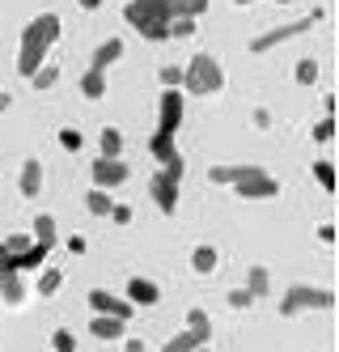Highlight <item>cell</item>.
<instances>
[{"mask_svg": "<svg viewBox=\"0 0 339 352\" xmlns=\"http://www.w3.org/2000/svg\"><path fill=\"white\" fill-rule=\"evenodd\" d=\"M60 13H39L30 26L21 30V47H17V72L25 81L34 77V72L47 64V52L56 47V38H60Z\"/></svg>", "mask_w": 339, "mask_h": 352, "instance_id": "obj_1", "label": "cell"}, {"mask_svg": "<svg viewBox=\"0 0 339 352\" xmlns=\"http://www.w3.org/2000/svg\"><path fill=\"white\" fill-rule=\"evenodd\" d=\"M208 179L217 187H233L242 199H276L280 195V179L267 174L263 166H212Z\"/></svg>", "mask_w": 339, "mask_h": 352, "instance_id": "obj_2", "label": "cell"}, {"mask_svg": "<svg viewBox=\"0 0 339 352\" xmlns=\"http://www.w3.org/2000/svg\"><path fill=\"white\" fill-rule=\"evenodd\" d=\"M170 17H174L170 0H127L123 5V21L132 30H140V38H149V43L170 38Z\"/></svg>", "mask_w": 339, "mask_h": 352, "instance_id": "obj_3", "label": "cell"}, {"mask_svg": "<svg viewBox=\"0 0 339 352\" xmlns=\"http://www.w3.org/2000/svg\"><path fill=\"white\" fill-rule=\"evenodd\" d=\"M182 89L195 94V98H212V94H221V89H225V68H221V60L208 56V52L191 56V64L182 68Z\"/></svg>", "mask_w": 339, "mask_h": 352, "instance_id": "obj_4", "label": "cell"}, {"mask_svg": "<svg viewBox=\"0 0 339 352\" xmlns=\"http://www.w3.org/2000/svg\"><path fill=\"white\" fill-rule=\"evenodd\" d=\"M331 306H335V293L318 289V285H293V289H284V297H280V314L284 318L305 314V310H331Z\"/></svg>", "mask_w": 339, "mask_h": 352, "instance_id": "obj_5", "label": "cell"}, {"mask_svg": "<svg viewBox=\"0 0 339 352\" xmlns=\"http://www.w3.org/2000/svg\"><path fill=\"white\" fill-rule=\"evenodd\" d=\"M208 340H212V318H208V310L191 306V310H187V327H182L178 336H170L162 352H195V348H204Z\"/></svg>", "mask_w": 339, "mask_h": 352, "instance_id": "obj_6", "label": "cell"}, {"mask_svg": "<svg viewBox=\"0 0 339 352\" xmlns=\"http://www.w3.org/2000/svg\"><path fill=\"white\" fill-rule=\"evenodd\" d=\"M178 183H182V162H170V166H162L157 174H153L149 195H153V204H157V212L174 217V208H178Z\"/></svg>", "mask_w": 339, "mask_h": 352, "instance_id": "obj_7", "label": "cell"}, {"mask_svg": "<svg viewBox=\"0 0 339 352\" xmlns=\"http://www.w3.org/2000/svg\"><path fill=\"white\" fill-rule=\"evenodd\" d=\"M322 17H327V13H322V9H314V13H309V17H301V21H289V26H276V30H267V34H259V38L250 43V52H254V56H263V52H272V47L289 43V38H301L305 30H314Z\"/></svg>", "mask_w": 339, "mask_h": 352, "instance_id": "obj_8", "label": "cell"}, {"mask_svg": "<svg viewBox=\"0 0 339 352\" xmlns=\"http://www.w3.org/2000/svg\"><path fill=\"white\" fill-rule=\"evenodd\" d=\"M182 128V89H162V102H157V132L153 136H170Z\"/></svg>", "mask_w": 339, "mask_h": 352, "instance_id": "obj_9", "label": "cell"}, {"mask_svg": "<svg viewBox=\"0 0 339 352\" xmlns=\"http://www.w3.org/2000/svg\"><path fill=\"white\" fill-rule=\"evenodd\" d=\"M89 174H94V187L111 191V187H123L127 179H132V166H127L123 157H98Z\"/></svg>", "mask_w": 339, "mask_h": 352, "instance_id": "obj_10", "label": "cell"}, {"mask_svg": "<svg viewBox=\"0 0 339 352\" xmlns=\"http://www.w3.org/2000/svg\"><path fill=\"white\" fill-rule=\"evenodd\" d=\"M89 306H94V314H111V318H132V310H136L127 297H115L107 289H89Z\"/></svg>", "mask_w": 339, "mask_h": 352, "instance_id": "obj_11", "label": "cell"}, {"mask_svg": "<svg viewBox=\"0 0 339 352\" xmlns=\"http://www.w3.org/2000/svg\"><path fill=\"white\" fill-rule=\"evenodd\" d=\"M127 301H132V306H157L162 289L153 285L149 276H132V280H127Z\"/></svg>", "mask_w": 339, "mask_h": 352, "instance_id": "obj_12", "label": "cell"}, {"mask_svg": "<svg viewBox=\"0 0 339 352\" xmlns=\"http://www.w3.org/2000/svg\"><path fill=\"white\" fill-rule=\"evenodd\" d=\"M17 187H21L25 199H34V195L43 191V162H39V157H25V162H21V179H17Z\"/></svg>", "mask_w": 339, "mask_h": 352, "instance_id": "obj_13", "label": "cell"}, {"mask_svg": "<svg viewBox=\"0 0 339 352\" xmlns=\"http://www.w3.org/2000/svg\"><path fill=\"white\" fill-rule=\"evenodd\" d=\"M89 336H98V340H123L127 336V318H111V314H94V322H89Z\"/></svg>", "mask_w": 339, "mask_h": 352, "instance_id": "obj_14", "label": "cell"}, {"mask_svg": "<svg viewBox=\"0 0 339 352\" xmlns=\"http://www.w3.org/2000/svg\"><path fill=\"white\" fill-rule=\"evenodd\" d=\"M47 255H51V246H43V242H30L21 250V255L13 259V272H39L43 263H47Z\"/></svg>", "mask_w": 339, "mask_h": 352, "instance_id": "obj_15", "label": "cell"}, {"mask_svg": "<svg viewBox=\"0 0 339 352\" xmlns=\"http://www.w3.org/2000/svg\"><path fill=\"white\" fill-rule=\"evenodd\" d=\"M123 56V38H107V43H98V52H94V60H89V68H98V72H107L115 60Z\"/></svg>", "mask_w": 339, "mask_h": 352, "instance_id": "obj_16", "label": "cell"}, {"mask_svg": "<svg viewBox=\"0 0 339 352\" xmlns=\"http://www.w3.org/2000/svg\"><path fill=\"white\" fill-rule=\"evenodd\" d=\"M217 263H221V255H217V246H208V242H199V246L191 250V267H195L199 276H212V272H217Z\"/></svg>", "mask_w": 339, "mask_h": 352, "instance_id": "obj_17", "label": "cell"}, {"mask_svg": "<svg viewBox=\"0 0 339 352\" xmlns=\"http://www.w3.org/2000/svg\"><path fill=\"white\" fill-rule=\"evenodd\" d=\"M0 297H5L9 306H21V297H25L21 272H0Z\"/></svg>", "mask_w": 339, "mask_h": 352, "instance_id": "obj_18", "label": "cell"}, {"mask_svg": "<svg viewBox=\"0 0 339 352\" xmlns=\"http://www.w3.org/2000/svg\"><path fill=\"white\" fill-rule=\"evenodd\" d=\"M81 94L89 98V102H98V98H107V72L85 68V77H81Z\"/></svg>", "mask_w": 339, "mask_h": 352, "instance_id": "obj_19", "label": "cell"}, {"mask_svg": "<svg viewBox=\"0 0 339 352\" xmlns=\"http://www.w3.org/2000/svg\"><path fill=\"white\" fill-rule=\"evenodd\" d=\"M149 153L157 157V166L182 162V153H178V148H174V140H170V136H153V140H149Z\"/></svg>", "mask_w": 339, "mask_h": 352, "instance_id": "obj_20", "label": "cell"}, {"mask_svg": "<svg viewBox=\"0 0 339 352\" xmlns=\"http://www.w3.org/2000/svg\"><path fill=\"white\" fill-rule=\"evenodd\" d=\"M246 293H250V297H267V293H272V272H267V267H250Z\"/></svg>", "mask_w": 339, "mask_h": 352, "instance_id": "obj_21", "label": "cell"}, {"mask_svg": "<svg viewBox=\"0 0 339 352\" xmlns=\"http://www.w3.org/2000/svg\"><path fill=\"white\" fill-rule=\"evenodd\" d=\"M85 208H89L94 217H111V208H115V199H111V191H102V187H94V191L85 195Z\"/></svg>", "mask_w": 339, "mask_h": 352, "instance_id": "obj_22", "label": "cell"}, {"mask_svg": "<svg viewBox=\"0 0 339 352\" xmlns=\"http://www.w3.org/2000/svg\"><path fill=\"white\" fill-rule=\"evenodd\" d=\"M98 148H102V157H119V153H123V132H119V128H102Z\"/></svg>", "mask_w": 339, "mask_h": 352, "instance_id": "obj_23", "label": "cell"}, {"mask_svg": "<svg viewBox=\"0 0 339 352\" xmlns=\"http://www.w3.org/2000/svg\"><path fill=\"white\" fill-rule=\"evenodd\" d=\"M34 242L56 246V217H51V212H39L34 217Z\"/></svg>", "mask_w": 339, "mask_h": 352, "instance_id": "obj_24", "label": "cell"}, {"mask_svg": "<svg viewBox=\"0 0 339 352\" xmlns=\"http://www.w3.org/2000/svg\"><path fill=\"white\" fill-rule=\"evenodd\" d=\"M60 285H64V272H60V267H43V272H39V297L60 293Z\"/></svg>", "mask_w": 339, "mask_h": 352, "instance_id": "obj_25", "label": "cell"}, {"mask_svg": "<svg viewBox=\"0 0 339 352\" xmlns=\"http://www.w3.org/2000/svg\"><path fill=\"white\" fill-rule=\"evenodd\" d=\"M170 9H174V17H204L208 13V0H170Z\"/></svg>", "mask_w": 339, "mask_h": 352, "instance_id": "obj_26", "label": "cell"}, {"mask_svg": "<svg viewBox=\"0 0 339 352\" xmlns=\"http://www.w3.org/2000/svg\"><path fill=\"white\" fill-rule=\"evenodd\" d=\"M30 81H34V89H51V85H56V81H60V68H56V64H43V68L34 72V77H30Z\"/></svg>", "mask_w": 339, "mask_h": 352, "instance_id": "obj_27", "label": "cell"}, {"mask_svg": "<svg viewBox=\"0 0 339 352\" xmlns=\"http://www.w3.org/2000/svg\"><path fill=\"white\" fill-rule=\"evenodd\" d=\"M293 77H297V85H314V81H318V64H314V60H297V72H293Z\"/></svg>", "mask_w": 339, "mask_h": 352, "instance_id": "obj_28", "label": "cell"}, {"mask_svg": "<svg viewBox=\"0 0 339 352\" xmlns=\"http://www.w3.org/2000/svg\"><path fill=\"white\" fill-rule=\"evenodd\" d=\"M195 34V17H170V38H191Z\"/></svg>", "mask_w": 339, "mask_h": 352, "instance_id": "obj_29", "label": "cell"}, {"mask_svg": "<svg viewBox=\"0 0 339 352\" xmlns=\"http://www.w3.org/2000/svg\"><path fill=\"white\" fill-rule=\"evenodd\" d=\"M314 179L322 183V191H335V166L331 162H314Z\"/></svg>", "mask_w": 339, "mask_h": 352, "instance_id": "obj_30", "label": "cell"}, {"mask_svg": "<svg viewBox=\"0 0 339 352\" xmlns=\"http://www.w3.org/2000/svg\"><path fill=\"white\" fill-rule=\"evenodd\" d=\"M314 140L318 144H331L335 140V115H327L322 123H314Z\"/></svg>", "mask_w": 339, "mask_h": 352, "instance_id": "obj_31", "label": "cell"}, {"mask_svg": "<svg viewBox=\"0 0 339 352\" xmlns=\"http://www.w3.org/2000/svg\"><path fill=\"white\" fill-rule=\"evenodd\" d=\"M51 348H56V352H76V336H72V331H64V327H60V331L51 336Z\"/></svg>", "mask_w": 339, "mask_h": 352, "instance_id": "obj_32", "label": "cell"}, {"mask_svg": "<svg viewBox=\"0 0 339 352\" xmlns=\"http://www.w3.org/2000/svg\"><path fill=\"white\" fill-rule=\"evenodd\" d=\"M162 85H166V89H182V68H178V64H166V68H162Z\"/></svg>", "mask_w": 339, "mask_h": 352, "instance_id": "obj_33", "label": "cell"}, {"mask_svg": "<svg viewBox=\"0 0 339 352\" xmlns=\"http://www.w3.org/2000/svg\"><path fill=\"white\" fill-rule=\"evenodd\" d=\"M229 306H233V310H246V306H254V297H250L246 289H229Z\"/></svg>", "mask_w": 339, "mask_h": 352, "instance_id": "obj_34", "label": "cell"}, {"mask_svg": "<svg viewBox=\"0 0 339 352\" xmlns=\"http://www.w3.org/2000/svg\"><path fill=\"white\" fill-rule=\"evenodd\" d=\"M60 144L76 153V148H81V132H76V128H64V132H60Z\"/></svg>", "mask_w": 339, "mask_h": 352, "instance_id": "obj_35", "label": "cell"}, {"mask_svg": "<svg viewBox=\"0 0 339 352\" xmlns=\"http://www.w3.org/2000/svg\"><path fill=\"white\" fill-rule=\"evenodd\" d=\"M111 221H115V225H127V221H132V208H127V204H115V208H111Z\"/></svg>", "mask_w": 339, "mask_h": 352, "instance_id": "obj_36", "label": "cell"}, {"mask_svg": "<svg viewBox=\"0 0 339 352\" xmlns=\"http://www.w3.org/2000/svg\"><path fill=\"white\" fill-rule=\"evenodd\" d=\"M123 352H149V348H144L140 336H127V340H123Z\"/></svg>", "mask_w": 339, "mask_h": 352, "instance_id": "obj_37", "label": "cell"}, {"mask_svg": "<svg viewBox=\"0 0 339 352\" xmlns=\"http://www.w3.org/2000/svg\"><path fill=\"white\" fill-rule=\"evenodd\" d=\"M76 5H81V9H89V13H94V9H102V0H76Z\"/></svg>", "mask_w": 339, "mask_h": 352, "instance_id": "obj_38", "label": "cell"}, {"mask_svg": "<svg viewBox=\"0 0 339 352\" xmlns=\"http://www.w3.org/2000/svg\"><path fill=\"white\" fill-rule=\"evenodd\" d=\"M13 107V94H0V111H9Z\"/></svg>", "mask_w": 339, "mask_h": 352, "instance_id": "obj_39", "label": "cell"}, {"mask_svg": "<svg viewBox=\"0 0 339 352\" xmlns=\"http://www.w3.org/2000/svg\"><path fill=\"white\" fill-rule=\"evenodd\" d=\"M233 5H238V9H246V5H254V0H233Z\"/></svg>", "mask_w": 339, "mask_h": 352, "instance_id": "obj_40", "label": "cell"}, {"mask_svg": "<svg viewBox=\"0 0 339 352\" xmlns=\"http://www.w3.org/2000/svg\"><path fill=\"white\" fill-rule=\"evenodd\" d=\"M276 5H293V0H276Z\"/></svg>", "mask_w": 339, "mask_h": 352, "instance_id": "obj_41", "label": "cell"}, {"mask_svg": "<svg viewBox=\"0 0 339 352\" xmlns=\"http://www.w3.org/2000/svg\"><path fill=\"white\" fill-rule=\"evenodd\" d=\"M195 352H208V344H204V348H195Z\"/></svg>", "mask_w": 339, "mask_h": 352, "instance_id": "obj_42", "label": "cell"}]
</instances>
